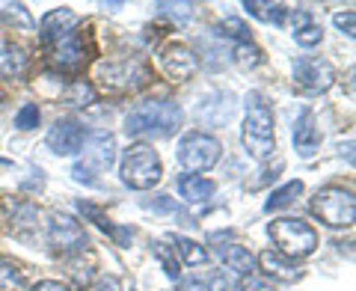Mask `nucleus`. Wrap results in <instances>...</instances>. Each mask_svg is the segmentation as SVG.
Instances as JSON below:
<instances>
[{
  "label": "nucleus",
  "instance_id": "a211bd4d",
  "mask_svg": "<svg viewBox=\"0 0 356 291\" xmlns=\"http://www.w3.org/2000/svg\"><path fill=\"white\" fill-rule=\"evenodd\" d=\"M178 194H181L187 203H205V199L214 196V182L202 175H181L178 178Z\"/></svg>",
  "mask_w": 356,
  "mask_h": 291
},
{
  "label": "nucleus",
  "instance_id": "20e7f679",
  "mask_svg": "<svg viewBox=\"0 0 356 291\" xmlns=\"http://www.w3.org/2000/svg\"><path fill=\"white\" fill-rule=\"evenodd\" d=\"M267 232H270L276 250L288 255V259H306V255H312L318 247V232L300 217L273 220L270 226H267Z\"/></svg>",
  "mask_w": 356,
  "mask_h": 291
},
{
  "label": "nucleus",
  "instance_id": "473e14b6",
  "mask_svg": "<svg viewBox=\"0 0 356 291\" xmlns=\"http://www.w3.org/2000/svg\"><path fill=\"white\" fill-rule=\"evenodd\" d=\"M332 21H336V27H339L348 39L356 36V15L350 13V9H348V13H336V15H332Z\"/></svg>",
  "mask_w": 356,
  "mask_h": 291
},
{
  "label": "nucleus",
  "instance_id": "7c9ffc66",
  "mask_svg": "<svg viewBox=\"0 0 356 291\" xmlns=\"http://www.w3.org/2000/svg\"><path fill=\"white\" fill-rule=\"evenodd\" d=\"M39 125V107L36 104H24L15 113V128L18 131H33Z\"/></svg>",
  "mask_w": 356,
  "mask_h": 291
},
{
  "label": "nucleus",
  "instance_id": "f3484780",
  "mask_svg": "<svg viewBox=\"0 0 356 291\" xmlns=\"http://www.w3.org/2000/svg\"><path fill=\"white\" fill-rule=\"evenodd\" d=\"M24 72H27L24 51L13 42H6L3 48H0V74L9 77V81H18V77H24Z\"/></svg>",
  "mask_w": 356,
  "mask_h": 291
},
{
  "label": "nucleus",
  "instance_id": "f257e3e1",
  "mask_svg": "<svg viewBox=\"0 0 356 291\" xmlns=\"http://www.w3.org/2000/svg\"><path fill=\"white\" fill-rule=\"evenodd\" d=\"M181 107L170 98L163 102H146L134 107L125 116V131L131 137H172L181 128Z\"/></svg>",
  "mask_w": 356,
  "mask_h": 291
},
{
  "label": "nucleus",
  "instance_id": "2f4dec72",
  "mask_svg": "<svg viewBox=\"0 0 356 291\" xmlns=\"http://www.w3.org/2000/svg\"><path fill=\"white\" fill-rule=\"evenodd\" d=\"M0 15H3L6 21H13V24H18V27H33V21H30V15H27V9L21 6V3L3 6V9H0Z\"/></svg>",
  "mask_w": 356,
  "mask_h": 291
},
{
  "label": "nucleus",
  "instance_id": "aec40b11",
  "mask_svg": "<svg viewBox=\"0 0 356 291\" xmlns=\"http://www.w3.org/2000/svg\"><path fill=\"white\" fill-rule=\"evenodd\" d=\"M95 86L89 84V81H72L69 86H65V93H63V104H69V107H89V104H95Z\"/></svg>",
  "mask_w": 356,
  "mask_h": 291
},
{
  "label": "nucleus",
  "instance_id": "a878e982",
  "mask_svg": "<svg viewBox=\"0 0 356 291\" xmlns=\"http://www.w3.org/2000/svg\"><path fill=\"white\" fill-rule=\"evenodd\" d=\"M77 208H81V211H83V214H86L89 220H95V226H98V229H102V232H107V235H113V238H116L119 244H122V241H125V238H128V232H119V229L113 226V223H110V220H107V217H104V214H102V211H98L95 205H89V203H81V205H77Z\"/></svg>",
  "mask_w": 356,
  "mask_h": 291
},
{
  "label": "nucleus",
  "instance_id": "6ab92c4d",
  "mask_svg": "<svg viewBox=\"0 0 356 291\" xmlns=\"http://www.w3.org/2000/svg\"><path fill=\"white\" fill-rule=\"evenodd\" d=\"M243 9H247L250 15H255L259 21H267V24H276V27L285 24L288 13H291V9H285L282 3H264V0H247Z\"/></svg>",
  "mask_w": 356,
  "mask_h": 291
},
{
  "label": "nucleus",
  "instance_id": "1a4fd4ad",
  "mask_svg": "<svg viewBox=\"0 0 356 291\" xmlns=\"http://www.w3.org/2000/svg\"><path fill=\"white\" fill-rule=\"evenodd\" d=\"M86 125L83 122H77V119H60L57 125H54L48 131V149L54 155H60V158H69V155H77L83 149V143H86Z\"/></svg>",
  "mask_w": 356,
  "mask_h": 291
},
{
  "label": "nucleus",
  "instance_id": "c9c22d12",
  "mask_svg": "<svg viewBox=\"0 0 356 291\" xmlns=\"http://www.w3.org/2000/svg\"><path fill=\"white\" fill-rule=\"evenodd\" d=\"M30 291H72L69 285H63L60 279H42V283H36Z\"/></svg>",
  "mask_w": 356,
  "mask_h": 291
},
{
  "label": "nucleus",
  "instance_id": "4c0bfd02",
  "mask_svg": "<svg viewBox=\"0 0 356 291\" xmlns=\"http://www.w3.org/2000/svg\"><path fill=\"white\" fill-rule=\"evenodd\" d=\"M178 291H205L202 288V279H196V276H187L178 283Z\"/></svg>",
  "mask_w": 356,
  "mask_h": 291
},
{
  "label": "nucleus",
  "instance_id": "72a5a7b5",
  "mask_svg": "<svg viewBox=\"0 0 356 291\" xmlns=\"http://www.w3.org/2000/svg\"><path fill=\"white\" fill-rule=\"evenodd\" d=\"M241 291H276V288L267 283L264 276L250 274V276H243V279H241Z\"/></svg>",
  "mask_w": 356,
  "mask_h": 291
},
{
  "label": "nucleus",
  "instance_id": "7ed1b4c3",
  "mask_svg": "<svg viewBox=\"0 0 356 291\" xmlns=\"http://www.w3.org/2000/svg\"><path fill=\"white\" fill-rule=\"evenodd\" d=\"M119 175H122V182L134 190H152L163 178L161 155L154 152L149 143H134L122 152Z\"/></svg>",
  "mask_w": 356,
  "mask_h": 291
},
{
  "label": "nucleus",
  "instance_id": "cd10ccee",
  "mask_svg": "<svg viewBox=\"0 0 356 291\" xmlns=\"http://www.w3.org/2000/svg\"><path fill=\"white\" fill-rule=\"evenodd\" d=\"M217 30L222 33V36L235 39V42H250V27L243 24L241 18H226V21H220Z\"/></svg>",
  "mask_w": 356,
  "mask_h": 291
},
{
  "label": "nucleus",
  "instance_id": "bb28decb",
  "mask_svg": "<svg viewBox=\"0 0 356 291\" xmlns=\"http://www.w3.org/2000/svg\"><path fill=\"white\" fill-rule=\"evenodd\" d=\"M152 250H154V255H158V262L163 265L166 276H170V279H178V274H181V271H178V259L170 253V247H166V244H161V241H154V244H152Z\"/></svg>",
  "mask_w": 356,
  "mask_h": 291
},
{
  "label": "nucleus",
  "instance_id": "e433bc0d",
  "mask_svg": "<svg viewBox=\"0 0 356 291\" xmlns=\"http://www.w3.org/2000/svg\"><path fill=\"white\" fill-rule=\"evenodd\" d=\"M95 291H122V285H119L116 276H102L98 279V285H95Z\"/></svg>",
  "mask_w": 356,
  "mask_h": 291
},
{
  "label": "nucleus",
  "instance_id": "dca6fc26",
  "mask_svg": "<svg viewBox=\"0 0 356 291\" xmlns=\"http://www.w3.org/2000/svg\"><path fill=\"white\" fill-rule=\"evenodd\" d=\"M220 259L222 265L229 267V271H235L241 276H250L255 274V255L247 250V247H241V244H226V247H220Z\"/></svg>",
  "mask_w": 356,
  "mask_h": 291
},
{
  "label": "nucleus",
  "instance_id": "2eb2a0df",
  "mask_svg": "<svg viewBox=\"0 0 356 291\" xmlns=\"http://www.w3.org/2000/svg\"><path fill=\"white\" fill-rule=\"evenodd\" d=\"M255 262L264 267V274H267V276L280 279V283H294V279L300 276L294 259H288V255H282L280 250H264Z\"/></svg>",
  "mask_w": 356,
  "mask_h": 291
},
{
  "label": "nucleus",
  "instance_id": "39448f33",
  "mask_svg": "<svg viewBox=\"0 0 356 291\" xmlns=\"http://www.w3.org/2000/svg\"><path fill=\"white\" fill-rule=\"evenodd\" d=\"M312 214L330 229H350L356 220V199L344 187H324L312 196Z\"/></svg>",
  "mask_w": 356,
  "mask_h": 291
},
{
  "label": "nucleus",
  "instance_id": "9b49d317",
  "mask_svg": "<svg viewBox=\"0 0 356 291\" xmlns=\"http://www.w3.org/2000/svg\"><path fill=\"white\" fill-rule=\"evenodd\" d=\"M161 69L172 77V81H191V77L196 74L199 69V63H196V54L187 48V45H166V48L161 51Z\"/></svg>",
  "mask_w": 356,
  "mask_h": 291
},
{
  "label": "nucleus",
  "instance_id": "5701e85b",
  "mask_svg": "<svg viewBox=\"0 0 356 291\" xmlns=\"http://www.w3.org/2000/svg\"><path fill=\"white\" fill-rule=\"evenodd\" d=\"M83 253H74L72 259H69V276L74 279L77 285H89V283H92V276H95V255L89 253V259L83 265Z\"/></svg>",
  "mask_w": 356,
  "mask_h": 291
},
{
  "label": "nucleus",
  "instance_id": "4468645a",
  "mask_svg": "<svg viewBox=\"0 0 356 291\" xmlns=\"http://www.w3.org/2000/svg\"><path fill=\"white\" fill-rule=\"evenodd\" d=\"M321 146V128H318V119L312 110H303L294 125V149L300 158H312Z\"/></svg>",
  "mask_w": 356,
  "mask_h": 291
},
{
  "label": "nucleus",
  "instance_id": "c85d7f7f",
  "mask_svg": "<svg viewBox=\"0 0 356 291\" xmlns=\"http://www.w3.org/2000/svg\"><path fill=\"white\" fill-rule=\"evenodd\" d=\"M232 57H235L241 65H250V69H252V65H259V63H261V51L255 48L252 42H238V45H235V51H232Z\"/></svg>",
  "mask_w": 356,
  "mask_h": 291
},
{
  "label": "nucleus",
  "instance_id": "423d86ee",
  "mask_svg": "<svg viewBox=\"0 0 356 291\" xmlns=\"http://www.w3.org/2000/svg\"><path fill=\"white\" fill-rule=\"evenodd\" d=\"M220 152H222V146L217 137H211L205 131H191L178 140L175 158L187 175H196V173H208L211 166H217Z\"/></svg>",
  "mask_w": 356,
  "mask_h": 291
},
{
  "label": "nucleus",
  "instance_id": "ddd939ff",
  "mask_svg": "<svg viewBox=\"0 0 356 291\" xmlns=\"http://www.w3.org/2000/svg\"><path fill=\"white\" fill-rule=\"evenodd\" d=\"M83 60H86V54H83V42H81V36H77V33L60 39V42L51 48V54H48V63L54 65V69H60V72H74V69H81Z\"/></svg>",
  "mask_w": 356,
  "mask_h": 291
},
{
  "label": "nucleus",
  "instance_id": "4be33fe9",
  "mask_svg": "<svg viewBox=\"0 0 356 291\" xmlns=\"http://www.w3.org/2000/svg\"><path fill=\"white\" fill-rule=\"evenodd\" d=\"M300 194H303V182H300V178H297V182H288V184H282L280 190H273L270 199L264 203V211H280V208H288V205H291Z\"/></svg>",
  "mask_w": 356,
  "mask_h": 291
},
{
  "label": "nucleus",
  "instance_id": "f704fd0d",
  "mask_svg": "<svg viewBox=\"0 0 356 291\" xmlns=\"http://www.w3.org/2000/svg\"><path fill=\"white\" fill-rule=\"evenodd\" d=\"M208 291H238V288H235V283H232V279H226L222 274H217V276H211Z\"/></svg>",
  "mask_w": 356,
  "mask_h": 291
},
{
  "label": "nucleus",
  "instance_id": "9d476101",
  "mask_svg": "<svg viewBox=\"0 0 356 291\" xmlns=\"http://www.w3.org/2000/svg\"><path fill=\"white\" fill-rule=\"evenodd\" d=\"M294 81L306 89V93H324L336 81V72L327 60L318 57H300L294 63Z\"/></svg>",
  "mask_w": 356,
  "mask_h": 291
},
{
  "label": "nucleus",
  "instance_id": "393cba45",
  "mask_svg": "<svg viewBox=\"0 0 356 291\" xmlns=\"http://www.w3.org/2000/svg\"><path fill=\"white\" fill-rule=\"evenodd\" d=\"M24 271L13 262H0V291H24Z\"/></svg>",
  "mask_w": 356,
  "mask_h": 291
},
{
  "label": "nucleus",
  "instance_id": "f8f14e48",
  "mask_svg": "<svg viewBox=\"0 0 356 291\" xmlns=\"http://www.w3.org/2000/svg\"><path fill=\"white\" fill-rule=\"evenodd\" d=\"M74 27H77V15L72 13L69 6L51 9V13L39 21V39H42L44 45H57L60 39L72 36Z\"/></svg>",
  "mask_w": 356,
  "mask_h": 291
},
{
  "label": "nucleus",
  "instance_id": "f03ea898",
  "mask_svg": "<svg viewBox=\"0 0 356 291\" xmlns=\"http://www.w3.org/2000/svg\"><path fill=\"white\" fill-rule=\"evenodd\" d=\"M241 143L250 158H255V161H264L276 152L273 113H270V107H267L264 95H259V93H252L247 98V119H243Z\"/></svg>",
  "mask_w": 356,
  "mask_h": 291
},
{
  "label": "nucleus",
  "instance_id": "b1692460",
  "mask_svg": "<svg viewBox=\"0 0 356 291\" xmlns=\"http://www.w3.org/2000/svg\"><path fill=\"white\" fill-rule=\"evenodd\" d=\"M89 166H98V170H110V164H113V137L110 134H102V137H95V146H92V158H86Z\"/></svg>",
  "mask_w": 356,
  "mask_h": 291
},
{
  "label": "nucleus",
  "instance_id": "c756f323",
  "mask_svg": "<svg viewBox=\"0 0 356 291\" xmlns=\"http://www.w3.org/2000/svg\"><path fill=\"white\" fill-rule=\"evenodd\" d=\"M321 39H324V30L318 24H306V27L294 30V42L300 48H315V45H321Z\"/></svg>",
  "mask_w": 356,
  "mask_h": 291
},
{
  "label": "nucleus",
  "instance_id": "412c9836",
  "mask_svg": "<svg viewBox=\"0 0 356 291\" xmlns=\"http://www.w3.org/2000/svg\"><path fill=\"white\" fill-rule=\"evenodd\" d=\"M172 244H175V255H181L184 265L191 267H199L208 262V250L202 247V244H196L191 238H184V235H172Z\"/></svg>",
  "mask_w": 356,
  "mask_h": 291
},
{
  "label": "nucleus",
  "instance_id": "0eeeda50",
  "mask_svg": "<svg viewBox=\"0 0 356 291\" xmlns=\"http://www.w3.org/2000/svg\"><path fill=\"white\" fill-rule=\"evenodd\" d=\"M95 77H98V86L104 93H113V95H122V93H137L149 84V72L143 69L137 60H122V63H98L95 69Z\"/></svg>",
  "mask_w": 356,
  "mask_h": 291
},
{
  "label": "nucleus",
  "instance_id": "6e6552de",
  "mask_svg": "<svg viewBox=\"0 0 356 291\" xmlns=\"http://www.w3.org/2000/svg\"><path fill=\"white\" fill-rule=\"evenodd\" d=\"M48 238L60 253H83L86 250V232L72 214H51Z\"/></svg>",
  "mask_w": 356,
  "mask_h": 291
}]
</instances>
